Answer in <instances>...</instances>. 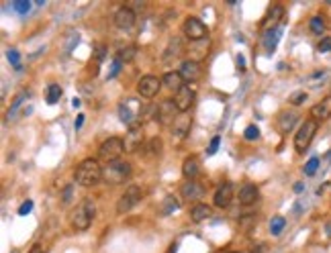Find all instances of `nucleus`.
<instances>
[{"mask_svg":"<svg viewBox=\"0 0 331 253\" xmlns=\"http://www.w3.org/2000/svg\"><path fill=\"white\" fill-rule=\"evenodd\" d=\"M74 180L80 184V186H94L102 180V167L100 163L94 159V157H88V159H82L74 171Z\"/></svg>","mask_w":331,"mask_h":253,"instance_id":"f257e3e1","label":"nucleus"},{"mask_svg":"<svg viewBox=\"0 0 331 253\" xmlns=\"http://www.w3.org/2000/svg\"><path fill=\"white\" fill-rule=\"evenodd\" d=\"M131 163L129 161H123V159H116V161H110L102 167V182L110 184V186H119V184H125L129 178H131Z\"/></svg>","mask_w":331,"mask_h":253,"instance_id":"f03ea898","label":"nucleus"},{"mask_svg":"<svg viewBox=\"0 0 331 253\" xmlns=\"http://www.w3.org/2000/svg\"><path fill=\"white\" fill-rule=\"evenodd\" d=\"M94 214H96V202L92 198H84L72 214V226L76 231H86L92 224Z\"/></svg>","mask_w":331,"mask_h":253,"instance_id":"7ed1b4c3","label":"nucleus"},{"mask_svg":"<svg viewBox=\"0 0 331 253\" xmlns=\"http://www.w3.org/2000/svg\"><path fill=\"white\" fill-rule=\"evenodd\" d=\"M317 129H319V122H317L315 118H306V120L298 127L296 135H294V149H296L298 153H302V151L309 149V145H311V141H313Z\"/></svg>","mask_w":331,"mask_h":253,"instance_id":"20e7f679","label":"nucleus"},{"mask_svg":"<svg viewBox=\"0 0 331 253\" xmlns=\"http://www.w3.org/2000/svg\"><path fill=\"white\" fill-rule=\"evenodd\" d=\"M182 33L186 39H190L192 43H198V41H204L208 37V29L206 24L198 18V16H186V20L182 22Z\"/></svg>","mask_w":331,"mask_h":253,"instance_id":"39448f33","label":"nucleus"},{"mask_svg":"<svg viewBox=\"0 0 331 253\" xmlns=\"http://www.w3.org/2000/svg\"><path fill=\"white\" fill-rule=\"evenodd\" d=\"M123 151H125V141L119 139V137H108L106 141L100 143V147H98V157H100L102 161L110 163V161H116V159L121 157Z\"/></svg>","mask_w":331,"mask_h":253,"instance_id":"423d86ee","label":"nucleus"},{"mask_svg":"<svg viewBox=\"0 0 331 253\" xmlns=\"http://www.w3.org/2000/svg\"><path fill=\"white\" fill-rule=\"evenodd\" d=\"M141 198H143V190H141L139 186H129V188L121 194V198H119V202H116V212H119V214L129 212Z\"/></svg>","mask_w":331,"mask_h":253,"instance_id":"0eeeda50","label":"nucleus"},{"mask_svg":"<svg viewBox=\"0 0 331 253\" xmlns=\"http://www.w3.org/2000/svg\"><path fill=\"white\" fill-rule=\"evenodd\" d=\"M180 116V110L176 108L174 100L168 98L163 102L157 104V110H155V120L161 122V124H174V120Z\"/></svg>","mask_w":331,"mask_h":253,"instance_id":"6e6552de","label":"nucleus"},{"mask_svg":"<svg viewBox=\"0 0 331 253\" xmlns=\"http://www.w3.org/2000/svg\"><path fill=\"white\" fill-rule=\"evenodd\" d=\"M125 151L127 153H135L141 145H143V124L141 122H133L129 127V131L125 133Z\"/></svg>","mask_w":331,"mask_h":253,"instance_id":"1a4fd4ad","label":"nucleus"},{"mask_svg":"<svg viewBox=\"0 0 331 253\" xmlns=\"http://www.w3.org/2000/svg\"><path fill=\"white\" fill-rule=\"evenodd\" d=\"M161 84H163V82H161V78H157V75H143V78L137 82V92H139V96H143V98H153V96H157Z\"/></svg>","mask_w":331,"mask_h":253,"instance_id":"9d476101","label":"nucleus"},{"mask_svg":"<svg viewBox=\"0 0 331 253\" xmlns=\"http://www.w3.org/2000/svg\"><path fill=\"white\" fill-rule=\"evenodd\" d=\"M194 98H196L194 90H192L188 84H184V86L176 92V96H174L172 100H174V104H176V108H178L180 112H188V110L192 108V104H194Z\"/></svg>","mask_w":331,"mask_h":253,"instance_id":"9b49d317","label":"nucleus"},{"mask_svg":"<svg viewBox=\"0 0 331 253\" xmlns=\"http://www.w3.org/2000/svg\"><path fill=\"white\" fill-rule=\"evenodd\" d=\"M135 10L133 8H129V6H121L116 12H114V16H112V22H114V27L116 29H121V31H127V29H131L133 24H135Z\"/></svg>","mask_w":331,"mask_h":253,"instance_id":"f8f14e48","label":"nucleus"},{"mask_svg":"<svg viewBox=\"0 0 331 253\" xmlns=\"http://www.w3.org/2000/svg\"><path fill=\"white\" fill-rule=\"evenodd\" d=\"M178 73L182 75V80H184L186 84H194V82L200 78L202 69H200V63H198L196 59H186V61H182Z\"/></svg>","mask_w":331,"mask_h":253,"instance_id":"ddd939ff","label":"nucleus"},{"mask_svg":"<svg viewBox=\"0 0 331 253\" xmlns=\"http://www.w3.org/2000/svg\"><path fill=\"white\" fill-rule=\"evenodd\" d=\"M180 196L186 198V200L196 202V200H200V198L204 196V188H202V184H198L196 180H186V182L182 184V188H180Z\"/></svg>","mask_w":331,"mask_h":253,"instance_id":"4468645a","label":"nucleus"},{"mask_svg":"<svg viewBox=\"0 0 331 253\" xmlns=\"http://www.w3.org/2000/svg\"><path fill=\"white\" fill-rule=\"evenodd\" d=\"M231 200H233V186L229 182H225V184H221L217 188V192L212 196V204L217 208H227L231 204Z\"/></svg>","mask_w":331,"mask_h":253,"instance_id":"2eb2a0df","label":"nucleus"},{"mask_svg":"<svg viewBox=\"0 0 331 253\" xmlns=\"http://www.w3.org/2000/svg\"><path fill=\"white\" fill-rule=\"evenodd\" d=\"M190 127H192V116H188L186 112H180V116L172 124V135L176 139H184L190 133Z\"/></svg>","mask_w":331,"mask_h":253,"instance_id":"dca6fc26","label":"nucleus"},{"mask_svg":"<svg viewBox=\"0 0 331 253\" xmlns=\"http://www.w3.org/2000/svg\"><path fill=\"white\" fill-rule=\"evenodd\" d=\"M311 116L319 122V120H327L331 118V96H325L323 100H319L313 108H311Z\"/></svg>","mask_w":331,"mask_h":253,"instance_id":"f3484780","label":"nucleus"},{"mask_svg":"<svg viewBox=\"0 0 331 253\" xmlns=\"http://www.w3.org/2000/svg\"><path fill=\"white\" fill-rule=\"evenodd\" d=\"M141 114H143V110L131 108V98H127L125 102L119 104V118H121V122H127L129 127L135 122V116H141Z\"/></svg>","mask_w":331,"mask_h":253,"instance_id":"a211bd4d","label":"nucleus"},{"mask_svg":"<svg viewBox=\"0 0 331 253\" xmlns=\"http://www.w3.org/2000/svg\"><path fill=\"white\" fill-rule=\"evenodd\" d=\"M282 16H284V8H282L280 4L272 6L270 12H268V16H266V20H264V29H266V31L278 29V22L282 20Z\"/></svg>","mask_w":331,"mask_h":253,"instance_id":"6ab92c4d","label":"nucleus"},{"mask_svg":"<svg viewBox=\"0 0 331 253\" xmlns=\"http://www.w3.org/2000/svg\"><path fill=\"white\" fill-rule=\"evenodd\" d=\"M198 171H200L198 157H196V155L186 157V159H184V163H182V173H184V178H186V180H196Z\"/></svg>","mask_w":331,"mask_h":253,"instance_id":"aec40b11","label":"nucleus"},{"mask_svg":"<svg viewBox=\"0 0 331 253\" xmlns=\"http://www.w3.org/2000/svg\"><path fill=\"white\" fill-rule=\"evenodd\" d=\"M257 196H259L257 186H253V184H245V186L239 190V204L249 206V204H253V202L257 200Z\"/></svg>","mask_w":331,"mask_h":253,"instance_id":"412c9836","label":"nucleus"},{"mask_svg":"<svg viewBox=\"0 0 331 253\" xmlns=\"http://www.w3.org/2000/svg\"><path fill=\"white\" fill-rule=\"evenodd\" d=\"M210 214H212V208L208 206V204H194L192 208H190V220L192 222H202V220H206V218H210Z\"/></svg>","mask_w":331,"mask_h":253,"instance_id":"4be33fe9","label":"nucleus"},{"mask_svg":"<svg viewBox=\"0 0 331 253\" xmlns=\"http://www.w3.org/2000/svg\"><path fill=\"white\" fill-rule=\"evenodd\" d=\"M178 208H180V200H178L176 196H166V198L161 200L157 212H159V216H170V214H174Z\"/></svg>","mask_w":331,"mask_h":253,"instance_id":"5701e85b","label":"nucleus"},{"mask_svg":"<svg viewBox=\"0 0 331 253\" xmlns=\"http://www.w3.org/2000/svg\"><path fill=\"white\" fill-rule=\"evenodd\" d=\"M296 120H298V114H294V112H282L280 118H278V131L284 133V135L290 133L292 127L296 124Z\"/></svg>","mask_w":331,"mask_h":253,"instance_id":"b1692460","label":"nucleus"},{"mask_svg":"<svg viewBox=\"0 0 331 253\" xmlns=\"http://www.w3.org/2000/svg\"><path fill=\"white\" fill-rule=\"evenodd\" d=\"M161 82H163V86H168L170 90H176V92L184 86V80H182V75H180L178 71H168V73H163Z\"/></svg>","mask_w":331,"mask_h":253,"instance_id":"393cba45","label":"nucleus"},{"mask_svg":"<svg viewBox=\"0 0 331 253\" xmlns=\"http://www.w3.org/2000/svg\"><path fill=\"white\" fill-rule=\"evenodd\" d=\"M280 33H282L280 27L278 29H272V31H266V35H264V47H266V51H274L276 49V45L280 41Z\"/></svg>","mask_w":331,"mask_h":253,"instance_id":"a878e982","label":"nucleus"},{"mask_svg":"<svg viewBox=\"0 0 331 253\" xmlns=\"http://www.w3.org/2000/svg\"><path fill=\"white\" fill-rule=\"evenodd\" d=\"M135 55H137L135 45H127V47H121V49L116 51V59H119L121 63H129V61H133Z\"/></svg>","mask_w":331,"mask_h":253,"instance_id":"bb28decb","label":"nucleus"},{"mask_svg":"<svg viewBox=\"0 0 331 253\" xmlns=\"http://www.w3.org/2000/svg\"><path fill=\"white\" fill-rule=\"evenodd\" d=\"M59 98H61V86L59 84H49L47 86V96H45L47 104H55Z\"/></svg>","mask_w":331,"mask_h":253,"instance_id":"cd10ccee","label":"nucleus"},{"mask_svg":"<svg viewBox=\"0 0 331 253\" xmlns=\"http://www.w3.org/2000/svg\"><path fill=\"white\" fill-rule=\"evenodd\" d=\"M159 151H161V139L155 137V139H151V141L147 143L143 155H145V157H155V155H159Z\"/></svg>","mask_w":331,"mask_h":253,"instance_id":"c85d7f7f","label":"nucleus"},{"mask_svg":"<svg viewBox=\"0 0 331 253\" xmlns=\"http://www.w3.org/2000/svg\"><path fill=\"white\" fill-rule=\"evenodd\" d=\"M284 224H286V218H284V216H274V218L270 220V233H272L274 237H278V235L284 231Z\"/></svg>","mask_w":331,"mask_h":253,"instance_id":"c756f323","label":"nucleus"},{"mask_svg":"<svg viewBox=\"0 0 331 253\" xmlns=\"http://www.w3.org/2000/svg\"><path fill=\"white\" fill-rule=\"evenodd\" d=\"M309 29H311V33H315V35H323V31H325V20H323V16H313L311 22H309Z\"/></svg>","mask_w":331,"mask_h":253,"instance_id":"7c9ffc66","label":"nucleus"},{"mask_svg":"<svg viewBox=\"0 0 331 253\" xmlns=\"http://www.w3.org/2000/svg\"><path fill=\"white\" fill-rule=\"evenodd\" d=\"M25 96H27V94H25V92H20V94H18V96L12 100V106H10V108H8V112H6V118H8V120H10V118H14V114H16V110H18V106L22 104Z\"/></svg>","mask_w":331,"mask_h":253,"instance_id":"2f4dec72","label":"nucleus"},{"mask_svg":"<svg viewBox=\"0 0 331 253\" xmlns=\"http://www.w3.org/2000/svg\"><path fill=\"white\" fill-rule=\"evenodd\" d=\"M317 169H319V157H311L304 163V175H315Z\"/></svg>","mask_w":331,"mask_h":253,"instance_id":"473e14b6","label":"nucleus"},{"mask_svg":"<svg viewBox=\"0 0 331 253\" xmlns=\"http://www.w3.org/2000/svg\"><path fill=\"white\" fill-rule=\"evenodd\" d=\"M243 137H245L247 141H255V139H259V129H257L255 124H249V127H245Z\"/></svg>","mask_w":331,"mask_h":253,"instance_id":"72a5a7b5","label":"nucleus"},{"mask_svg":"<svg viewBox=\"0 0 331 253\" xmlns=\"http://www.w3.org/2000/svg\"><path fill=\"white\" fill-rule=\"evenodd\" d=\"M12 8H14L18 14H27V12L31 10V2H27V0H16V2H12Z\"/></svg>","mask_w":331,"mask_h":253,"instance_id":"f704fd0d","label":"nucleus"},{"mask_svg":"<svg viewBox=\"0 0 331 253\" xmlns=\"http://www.w3.org/2000/svg\"><path fill=\"white\" fill-rule=\"evenodd\" d=\"M6 57H8V61L14 65V69H20V55H18V51H16V49H8Z\"/></svg>","mask_w":331,"mask_h":253,"instance_id":"c9c22d12","label":"nucleus"},{"mask_svg":"<svg viewBox=\"0 0 331 253\" xmlns=\"http://www.w3.org/2000/svg\"><path fill=\"white\" fill-rule=\"evenodd\" d=\"M317 49H319L321 53H329V51H331V37H323V39L319 41Z\"/></svg>","mask_w":331,"mask_h":253,"instance_id":"e433bc0d","label":"nucleus"},{"mask_svg":"<svg viewBox=\"0 0 331 253\" xmlns=\"http://www.w3.org/2000/svg\"><path fill=\"white\" fill-rule=\"evenodd\" d=\"M304 100H306V92H294V94L290 96V104H294V106L302 104Z\"/></svg>","mask_w":331,"mask_h":253,"instance_id":"4c0bfd02","label":"nucleus"},{"mask_svg":"<svg viewBox=\"0 0 331 253\" xmlns=\"http://www.w3.org/2000/svg\"><path fill=\"white\" fill-rule=\"evenodd\" d=\"M31 210H33V200H25V202L18 206V216H27Z\"/></svg>","mask_w":331,"mask_h":253,"instance_id":"58836bf2","label":"nucleus"},{"mask_svg":"<svg viewBox=\"0 0 331 253\" xmlns=\"http://www.w3.org/2000/svg\"><path fill=\"white\" fill-rule=\"evenodd\" d=\"M219 143H221V137H219V135H217V137H212L206 153H208V155H215V153H217V149H219Z\"/></svg>","mask_w":331,"mask_h":253,"instance_id":"ea45409f","label":"nucleus"},{"mask_svg":"<svg viewBox=\"0 0 331 253\" xmlns=\"http://www.w3.org/2000/svg\"><path fill=\"white\" fill-rule=\"evenodd\" d=\"M121 65H123V63H121L119 59H114V61H112V69H110V73H108V78H114V75H116V73L121 71Z\"/></svg>","mask_w":331,"mask_h":253,"instance_id":"a19ab883","label":"nucleus"},{"mask_svg":"<svg viewBox=\"0 0 331 253\" xmlns=\"http://www.w3.org/2000/svg\"><path fill=\"white\" fill-rule=\"evenodd\" d=\"M69 198H72V186H67V188L63 190V194H61V200H63V204H67V202H69Z\"/></svg>","mask_w":331,"mask_h":253,"instance_id":"79ce46f5","label":"nucleus"},{"mask_svg":"<svg viewBox=\"0 0 331 253\" xmlns=\"http://www.w3.org/2000/svg\"><path fill=\"white\" fill-rule=\"evenodd\" d=\"M82 124H84V114H78V118H76V122H74L76 131H80V129H82Z\"/></svg>","mask_w":331,"mask_h":253,"instance_id":"37998d69","label":"nucleus"},{"mask_svg":"<svg viewBox=\"0 0 331 253\" xmlns=\"http://www.w3.org/2000/svg\"><path fill=\"white\" fill-rule=\"evenodd\" d=\"M102 57H104V47L102 45H96V59L100 61Z\"/></svg>","mask_w":331,"mask_h":253,"instance_id":"c03bdc74","label":"nucleus"},{"mask_svg":"<svg viewBox=\"0 0 331 253\" xmlns=\"http://www.w3.org/2000/svg\"><path fill=\"white\" fill-rule=\"evenodd\" d=\"M29 253H45V249H43V245H33Z\"/></svg>","mask_w":331,"mask_h":253,"instance_id":"a18cd8bd","label":"nucleus"},{"mask_svg":"<svg viewBox=\"0 0 331 253\" xmlns=\"http://www.w3.org/2000/svg\"><path fill=\"white\" fill-rule=\"evenodd\" d=\"M237 65H239V69H245V59H243V55H237Z\"/></svg>","mask_w":331,"mask_h":253,"instance_id":"49530a36","label":"nucleus"},{"mask_svg":"<svg viewBox=\"0 0 331 253\" xmlns=\"http://www.w3.org/2000/svg\"><path fill=\"white\" fill-rule=\"evenodd\" d=\"M176 251H178V243H172L170 249H168V253H176Z\"/></svg>","mask_w":331,"mask_h":253,"instance_id":"de8ad7c7","label":"nucleus"},{"mask_svg":"<svg viewBox=\"0 0 331 253\" xmlns=\"http://www.w3.org/2000/svg\"><path fill=\"white\" fill-rule=\"evenodd\" d=\"M302 188H304L302 184H296V186H294V192H302Z\"/></svg>","mask_w":331,"mask_h":253,"instance_id":"09e8293b","label":"nucleus"},{"mask_svg":"<svg viewBox=\"0 0 331 253\" xmlns=\"http://www.w3.org/2000/svg\"><path fill=\"white\" fill-rule=\"evenodd\" d=\"M72 104H74V108H78V106H80V100H78V98H74V100H72Z\"/></svg>","mask_w":331,"mask_h":253,"instance_id":"8fccbe9b","label":"nucleus"},{"mask_svg":"<svg viewBox=\"0 0 331 253\" xmlns=\"http://www.w3.org/2000/svg\"><path fill=\"white\" fill-rule=\"evenodd\" d=\"M231 253H237V251H231Z\"/></svg>","mask_w":331,"mask_h":253,"instance_id":"3c124183","label":"nucleus"}]
</instances>
